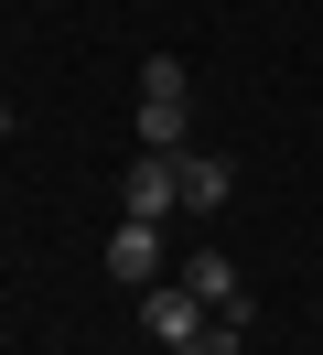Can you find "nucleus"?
I'll return each mask as SVG.
<instances>
[{"mask_svg": "<svg viewBox=\"0 0 323 355\" xmlns=\"http://www.w3.org/2000/svg\"><path fill=\"white\" fill-rule=\"evenodd\" d=\"M119 205H129V216H151V226L183 216V162H172V151H140V162L119 173Z\"/></svg>", "mask_w": 323, "mask_h": 355, "instance_id": "f257e3e1", "label": "nucleus"}, {"mask_svg": "<svg viewBox=\"0 0 323 355\" xmlns=\"http://www.w3.org/2000/svg\"><path fill=\"white\" fill-rule=\"evenodd\" d=\"M162 269H172L162 226H151V216H119V237H108V280H119V291H151Z\"/></svg>", "mask_w": 323, "mask_h": 355, "instance_id": "7ed1b4c3", "label": "nucleus"}, {"mask_svg": "<svg viewBox=\"0 0 323 355\" xmlns=\"http://www.w3.org/2000/svg\"><path fill=\"white\" fill-rule=\"evenodd\" d=\"M172 280H183L205 312H226V323H248V312H258V302H248V280H237V259H215V248H194V259L172 269Z\"/></svg>", "mask_w": 323, "mask_h": 355, "instance_id": "20e7f679", "label": "nucleus"}, {"mask_svg": "<svg viewBox=\"0 0 323 355\" xmlns=\"http://www.w3.org/2000/svg\"><path fill=\"white\" fill-rule=\"evenodd\" d=\"M194 130V97H140V151H183Z\"/></svg>", "mask_w": 323, "mask_h": 355, "instance_id": "423d86ee", "label": "nucleus"}, {"mask_svg": "<svg viewBox=\"0 0 323 355\" xmlns=\"http://www.w3.org/2000/svg\"><path fill=\"white\" fill-rule=\"evenodd\" d=\"M140 97H194V76H183V54H140Z\"/></svg>", "mask_w": 323, "mask_h": 355, "instance_id": "0eeeda50", "label": "nucleus"}, {"mask_svg": "<svg viewBox=\"0 0 323 355\" xmlns=\"http://www.w3.org/2000/svg\"><path fill=\"white\" fill-rule=\"evenodd\" d=\"M205 323H215V312L194 302L183 280H151V291H140V334H151V345H172V355H183V345H194Z\"/></svg>", "mask_w": 323, "mask_h": 355, "instance_id": "f03ea898", "label": "nucleus"}, {"mask_svg": "<svg viewBox=\"0 0 323 355\" xmlns=\"http://www.w3.org/2000/svg\"><path fill=\"white\" fill-rule=\"evenodd\" d=\"M0 140H11V97H0Z\"/></svg>", "mask_w": 323, "mask_h": 355, "instance_id": "1a4fd4ad", "label": "nucleus"}, {"mask_svg": "<svg viewBox=\"0 0 323 355\" xmlns=\"http://www.w3.org/2000/svg\"><path fill=\"white\" fill-rule=\"evenodd\" d=\"M172 162H183V216H215V205L237 194V162L226 151H172Z\"/></svg>", "mask_w": 323, "mask_h": 355, "instance_id": "39448f33", "label": "nucleus"}, {"mask_svg": "<svg viewBox=\"0 0 323 355\" xmlns=\"http://www.w3.org/2000/svg\"><path fill=\"white\" fill-rule=\"evenodd\" d=\"M183 355H248V323H226V312H215V323H205V334H194V345H183Z\"/></svg>", "mask_w": 323, "mask_h": 355, "instance_id": "6e6552de", "label": "nucleus"}]
</instances>
